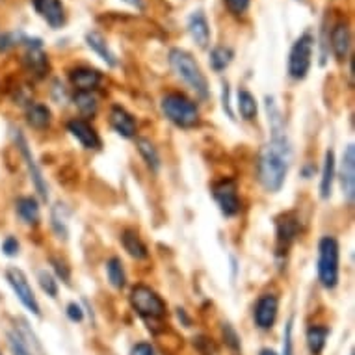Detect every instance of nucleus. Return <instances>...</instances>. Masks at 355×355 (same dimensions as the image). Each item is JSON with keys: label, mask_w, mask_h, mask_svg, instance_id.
Masks as SVG:
<instances>
[{"label": "nucleus", "mask_w": 355, "mask_h": 355, "mask_svg": "<svg viewBox=\"0 0 355 355\" xmlns=\"http://www.w3.org/2000/svg\"><path fill=\"white\" fill-rule=\"evenodd\" d=\"M291 143L284 130H276L258 158V179L268 192H279L291 168Z\"/></svg>", "instance_id": "obj_1"}, {"label": "nucleus", "mask_w": 355, "mask_h": 355, "mask_svg": "<svg viewBox=\"0 0 355 355\" xmlns=\"http://www.w3.org/2000/svg\"><path fill=\"white\" fill-rule=\"evenodd\" d=\"M169 65L177 73V77L184 80L201 99H208V82L195 60L182 49L169 51Z\"/></svg>", "instance_id": "obj_2"}, {"label": "nucleus", "mask_w": 355, "mask_h": 355, "mask_svg": "<svg viewBox=\"0 0 355 355\" xmlns=\"http://www.w3.org/2000/svg\"><path fill=\"white\" fill-rule=\"evenodd\" d=\"M162 112L169 121L181 129H194L201 121L199 110L192 101L181 93H169L162 99Z\"/></svg>", "instance_id": "obj_3"}, {"label": "nucleus", "mask_w": 355, "mask_h": 355, "mask_svg": "<svg viewBox=\"0 0 355 355\" xmlns=\"http://www.w3.org/2000/svg\"><path fill=\"white\" fill-rule=\"evenodd\" d=\"M318 279L330 291L339 284V242L333 236H323L318 244Z\"/></svg>", "instance_id": "obj_4"}, {"label": "nucleus", "mask_w": 355, "mask_h": 355, "mask_svg": "<svg viewBox=\"0 0 355 355\" xmlns=\"http://www.w3.org/2000/svg\"><path fill=\"white\" fill-rule=\"evenodd\" d=\"M130 305L132 309L145 320H160L166 317V304L155 291L145 284H136L130 292Z\"/></svg>", "instance_id": "obj_5"}, {"label": "nucleus", "mask_w": 355, "mask_h": 355, "mask_svg": "<svg viewBox=\"0 0 355 355\" xmlns=\"http://www.w3.org/2000/svg\"><path fill=\"white\" fill-rule=\"evenodd\" d=\"M313 51H315V38L310 32H304L294 41L289 54V75L294 80H304L313 64Z\"/></svg>", "instance_id": "obj_6"}, {"label": "nucleus", "mask_w": 355, "mask_h": 355, "mask_svg": "<svg viewBox=\"0 0 355 355\" xmlns=\"http://www.w3.org/2000/svg\"><path fill=\"white\" fill-rule=\"evenodd\" d=\"M6 281L10 283V286L15 292V296L19 299L21 304L25 305L26 309L30 310L36 317H41V309H39L38 297L34 296L32 286L28 284V279L19 268H8L6 270Z\"/></svg>", "instance_id": "obj_7"}, {"label": "nucleus", "mask_w": 355, "mask_h": 355, "mask_svg": "<svg viewBox=\"0 0 355 355\" xmlns=\"http://www.w3.org/2000/svg\"><path fill=\"white\" fill-rule=\"evenodd\" d=\"M212 195L218 207L225 216H236L240 212V199H238V186L233 179H223L216 182L212 186Z\"/></svg>", "instance_id": "obj_8"}, {"label": "nucleus", "mask_w": 355, "mask_h": 355, "mask_svg": "<svg viewBox=\"0 0 355 355\" xmlns=\"http://www.w3.org/2000/svg\"><path fill=\"white\" fill-rule=\"evenodd\" d=\"M15 142H17V147L21 149V153H23V158L26 162V168H28V173H30V179H32L34 186L38 190L39 197L43 201L49 199V186H47L45 179H43V173H41V169L39 166L36 164V158H34L32 151L28 147V143H26L25 136L23 134H15Z\"/></svg>", "instance_id": "obj_9"}, {"label": "nucleus", "mask_w": 355, "mask_h": 355, "mask_svg": "<svg viewBox=\"0 0 355 355\" xmlns=\"http://www.w3.org/2000/svg\"><path fill=\"white\" fill-rule=\"evenodd\" d=\"M32 6L39 17L54 30L65 25V10L60 0H32Z\"/></svg>", "instance_id": "obj_10"}, {"label": "nucleus", "mask_w": 355, "mask_h": 355, "mask_svg": "<svg viewBox=\"0 0 355 355\" xmlns=\"http://www.w3.org/2000/svg\"><path fill=\"white\" fill-rule=\"evenodd\" d=\"M279 310V299L273 294H265L258 297L257 305H255V323L260 330H270L278 320Z\"/></svg>", "instance_id": "obj_11"}, {"label": "nucleus", "mask_w": 355, "mask_h": 355, "mask_svg": "<svg viewBox=\"0 0 355 355\" xmlns=\"http://www.w3.org/2000/svg\"><path fill=\"white\" fill-rule=\"evenodd\" d=\"M341 184H343L344 195L348 199L350 205H354L355 197V147L354 143H350L344 149L343 164H341Z\"/></svg>", "instance_id": "obj_12"}, {"label": "nucleus", "mask_w": 355, "mask_h": 355, "mask_svg": "<svg viewBox=\"0 0 355 355\" xmlns=\"http://www.w3.org/2000/svg\"><path fill=\"white\" fill-rule=\"evenodd\" d=\"M299 233V221L294 218V214H284L278 220V249L281 253L286 252L291 244L296 240Z\"/></svg>", "instance_id": "obj_13"}, {"label": "nucleus", "mask_w": 355, "mask_h": 355, "mask_svg": "<svg viewBox=\"0 0 355 355\" xmlns=\"http://www.w3.org/2000/svg\"><path fill=\"white\" fill-rule=\"evenodd\" d=\"M67 129L71 132L78 142L82 143V147L86 149H99L101 147V138L95 132V129L91 127L90 123L84 119H73L67 123Z\"/></svg>", "instance_id": "obj_14"}, {"label": "nucleus", "mask_w": 355, "mask_h": 355, "mask_svg": "<svg viewBox=\"0 0 355 355\" xmlns=\"http://www.w3.org/2000/svg\"><path fill=\"white\" fill-rule=\"evenodd\" d=\"M26 45H28V52H26V65H28V69L36 77L43 78L47 75V71H49V58H47V54L41 49V43H39L38 39H34V41H26Z\"/></svg>", "instance_id": "obj_15"}, {"label": "nucleus", "mask_w": 355, "mask_h": 355, "mask_svg": "<svg viewBox=\"0 0 355 355\" xmlns=\"http://www.w3.org/2000/svg\"><path fill=\"white\" fill-rule=\"evenodd\" d=\"M188 32L192 36L197 47L205 49L208 47V41H210V28H208L207 17L203 15V12H194L188 19Z\"/></svg>", "instance_id": "obj_16"}, {"label": "nucleus", "mask_w": 355, "mask_h": 355, "mask_svg": "<svg viewBox=\"0 0 355 355\" xmlns=\"http://www.w3.org/2000/svg\"><path fill=\"white\" fill-rule=\"evenodd\" d=\"M69 78H71V84L78 88V91H93L103 80L101 73L95 71V69H88V67L73 69L69 73Z\"/></svg>", "instance_id": "obj_17"}, {"label": "nucleus", "mask_w": 355, "mask_h": 355, "mask_svg": "<svg viewBox=\"0 0 355 355\" xmlns=\"http://www.w3.org/2000/svg\"><path fill=\"white\" fill-rule=\"evenodd\" d=\"M110 125L123 138H132L136 134V119L121 106H114L110 112Z\"/></svg>", "instance_id": "obj_18"}, {"label": "nucleus", "mask_w": 355, "mask_h": 355, "mask_svg": "<svg viewBox=\"0 0 355 355\" xmlns=\"http://www.w3.org/2000/svg\"><path fill=\"white\" fill-rule=\"evenodd\" d=\"M86 43H88V47H90L91 51L97 54L99 58L103 60L104 64L110 65V67H116L117 65L116 54L110 51V47L106 45V39H104L101 34L88 32L86 34Z\"/></svg>", "instance_id": "obj_19"}, {"label": "nucleus", "mask_w": 355, "mask_h": 355, "mask_svg": "<svg viewBox=\"0 0 355 355\" xmlns=\"http://www.w3.org/2000/svg\"><path fill=\"white\" fill-rule=\"evenodd\" d=\"M352 45V36L346 25H336L331 32V49L335 52L336 60H346Z\"/></svg>", "instance_id": "obj_20"}, {"label": "nucleus", "mask_w": 355, "mask_h": 355, "mask_svg": "<svg viewBox=\"0 0 355 355\" xmlns=\"http://www.w3.org/2000/svg\"><path fill=\"white\" fill-rule=\"evenodd\" d=\"M333 179H335V153L328 151L323 158L322 168V181H320V197L328 199L333 190Z\"/></svg>", "instance_id": "obj_21"}, {"label": "nucleus", "mask_w": 355, "mask_h": 355, "mask_svg": "<svg viewBox=\"0 0 355 355\" xmlns=\"http://www.w3.org/2000/svg\"><path fill=\"white\" fill-rule=\"evenodd\" d=\"M26 121L32 129L45 130L51 125V110L43 104L34 103L26 108Z\"/></svg>", "instance_id": "obj_22"}, {"label": "nucleus", "mask_w": 355, "mask_h": 355, "mask_svg": "<svg viewBox=\"0 0 355 355\" xmlns=\"http://www.w3.org/2000/svg\"><path fill=\"white\" fill-rule=\"evenodd\" d=\"M328 336H330V328H326V326H310L309 331H307V346H309L310 354H322V350L326 348Z\"/></svg>", "instance_id": "obj_23"}, {"label": "nucleus", "mask_w": 355, "mask_h": 355, "mask_svg": "<svg viewBox=\"0 0 355 355\" xmlns=\"http://www.w3.org/2000/svg\"><path fill=\"white\" fill-rule=\"evenodd\" d=\"M121 242H123V247H125V252L129 253L130 257L134 258H145L147 257V247H145V244H143L142 240H140V236L134 233V231H125V233L121 234Z\"/></svg>", "instance_id": "obj_24"}, {"label": "nucleus", "mask_w": 355, "mask_h": 355, "mask_svg": "<svg viewBox=\"0 0 355 355\" xmlns=\"http://www.w3.org/2000/svg\"><path fill=\"white\" fill-rule=\"evenodd\" d=\"M17 214L21 216V220L25 221V223H28V225H38V201L32 199V197H21V199H17Z\"/></svg>", "instance_id": "obj_25"}, {"label": "nucleus", "mask_w": 355, "mask_h": 355, "mask_svg": "<svg viewBox=\"0 0 355 355\" xmlns=\"http://www.w3.org/2000/svg\"><path fill=\"white\" fill-rule=\"evenodd\" d=\"M19 323L21 326L15 328V333H17V336L21 339V343L25 344L26 350L32 355H43V346H41V343L38 341L36 333H34V331L28 328V323L23 322V320H19Z\"/></svg>", "instance_id": "obj_26"}, {"label": "nucleus", "mask_w": 355, "mask_h": 355, "mask_svg": "<svg viewBox=\"0 0 355 355\" xmlns=\"http://www.w3.org/2000/svg\"><path fill=\"white\" fill-rule=\"evenodd\" d=\"M136 145H138V151L143 156V160L147 162L149 168L153 169V171H158V168H160V156H158V151L155 149V145L149 140H145V138H138Z\"/></svg>", "instance_id": "obj_27"}, {"label": "nucleus", "mask_w": 355, "mask_h": 355, "mask_svg": "<svg viewBox=\"0 0 355 355\" xmlns=\"http://www.w3.org/2000/svg\"><path fill=\"white\" fill-rule=\"evenodd\" d=\"M106 273H108V281H110L114 289H123L125 286L127 276H125V268H123L121 258L112 257L106 262Z\"/></svg>", "instance_id": "obj_28"}, {"label": "nucleus", "mask_w": 355, "mask_h": 355, "mask_svg": "<svg viewBox=\"0 0 355 355\" xmlns=\"http://www.w3.org/2000/svg\"><path fill=\"white\" fill-rule=\"evenodd\" d=\"M238 112L245 121H253L257 117V101L247 90L238 91Z\"/></svg>", "instance_id": "obj_29"}, {"label": "nucleus", "mask_w": 355, "mask_h": 355, "mask_svg": "<svg viewBox=\"0 0 355 355\" xmlns=\"http://www.w3.org/2000/svg\"><path fill=\"white\" fill-rule=\"evenodd\" d=\"M75 104H77V108L84 116H95V112L99 108L97 97L91 91H78L77 95H75Z\"/></svg>", "instance_id": "obj_30"}, {"label": "nucleus", "mask_w": 355, "mask_h": 355, "mask_svg": "<svg viewBox=\"0 0 355 355\" xmlns=\"http://www.w3.org/2000/svg\"><path fill=\"white\" fill-rule=\"evenodd\" d=\"M233 62V51L225 49V47H216L210 52V65L214 71H223Z\"/></svg>", "instance_id": "obj_31"}, {"label": "nucleus", "mask_w": 355, "mask_h": 355, "mask_svg": "<svg viewBox=\"0 0 355 355\" xmlns=\"http://www.w3.org/2000/svg\"><path fill=\"white\" fill-rule=\"evenodd\" d=\"M38 279H39V284H41V289L47 292V296L56 297V294H58V283L54 281V278H52L51 273H49L47 270H41L38 273Z\"/></svg>", "instance_id": "obj_32"}, {"label": "nucleus", "mask_w": 355, "mask_h": 355, "mask_svg": "<svg viewBox=\"0 0 355 355\" xmlns=\"http://www.w3.org/2000/svg\"><path fill=\"white\" fill-rule=\"evenodd\" d=\"M292 330H294V318H291L284 326L283 335V355H294V341H292Z\"/></svg>", "instance_id": "obj_33"}, {"label": "nucleus", "mask_w": 355, "mask_h": 355, "mask_svg": "<svg viewBox=\"0 0 355 355\" xmlns=\"http://www.w3.org/2000/svg\"><path fill=\"white\" fill-rule=\"evenodd\" d=\"M8 346H10L12 355H32L28 350H26L25 344L21 343V339L17 336L15 331H13V333H8Z\"/></svg>", "instance_id": "obj_34"}, {"label": "nucleus", "mask_w": 355, "mask_h": 355, "mask_svg": "<svg viewBox=\"0 0 355 355\" xmlns=\"http://www.w3.org/2000/svg\"><path fill=\"white\" fill-rule=\"evenodd\" d=\"M223 2H225L229 13H233L234 17H240V15H244L247 12L252 0H223Z\"/></svg>", "instance_id": "obj_35"}, {"label": "nucleus", "mask_w": 355, "mask_h": 355, "mask_svg": "<svg viewBox=\"0 0 355 355\" xmlns=\"http://www.w3.org/2000/svg\"><path fill=\"white\" fill-rule=\"evenodd\" d=\"M223 336H225V343L231 346L233 350L240 348V339L236 335V331L229 326V323H223Z\"/></svg>", "instance_id": "obj_36"}, {"label": "nucleus", "mask_w": 355, "mask_h": 355, "mask_svg": "<svg viewBox=\"0 0 355 355\" xmlns=\"http://www.w3.org/2000/svg\"><path fill=\"white\" fill-rule=\"evenodd\" d=\"M2 252H4V255H8V257H15V255L19 253V242L13 238V236H8V238L2 242Z\"/></svg>", "instance_id": "obj_37"}, {"label": "nucleus", "mask_w": 355, "mask_h": 355, "mask_svg": "<svg viewBox=\"0 0 355 355\" xmlns=\"http://www.w3.org/2000/svg\"><path fill=\"white\" fill-rule=\"evenodd\" d=\"M67 317L71 322H82L84 320V310L82 307L77 304H69L67 305Z\"/></svg>", "instance_id": "obj_38"}, {"label": "nucleus", "mask_w": 355, "mask_h": 355, "mask_svg": "<svg viewBox=\"0 0 355 355\" xmlns=\"http://www.w3.org/2000/svg\"><path fill=\"white\" fill-rule=\"evenodd\" d=\"M51 262H52V266H54L56 273H58L60 278H62V281L69 284V278H71V276H69V268H67L62 260H58V258H52Z\"/></svg>", "instance_id": "obj_39"}, {"label": "nucleus", "mask_w": 355, "mask_h": 355, "mask_svg": "<svg viewBox=\"0 0 355 355\" xmlns=\"http://www.w3.org/2000/svg\"><path fill=\"white\" fill-rule=\"evenodd\" d=\"M130 355H155V350H153L151 344L138 343L134 348L130 350Z\"/></svg>", "instance_id": "obj_40"}, {"label": "nucleus", "mask_w": 355, "mask_h": 355, "mask_svg": "<svg viewBox=\"0 0 355 355\" xmlns=\"http://www.w3.org/2000/svg\"><path fill=\"white\" fill-rule=\"evenodd\" d=\"M223 108L227 110L229 117H233V112L229 108V90H227V84H223Z\"/></svg>", "instance_id": "obj_41"}, {"label": "nucleus", "mask_w": 355, "mask_h": 355, "mask_svg": "<svg viewBox=\"0 0 355 355\" xmlns=\"http://www.w3.org/2000/svg\"><path fill=\"white\" fill-rule=\"evenodd\" d=\"M125 4L136 8V10H143V0H123Z\"/></svg>", "instance_id": "obj_42"}, {"label": "nucleus", "mask_w": 355, "mask_h": 355, "mask_svg": "<svg viewBox=\"0 0 355 355\" xmlns=\"http://www.w3.org/2000/svg\"><path fill=\"white\" fill-rule=\"evenodd\" d=\"M260 355H278V354H276L273 350H262V352H260Z\"/></svg>", "instance_id": "obj_43"}, {"label": "nucleus", "mask_w": 355, "mask_h": 355, "mask_svg": "<svg viewBox=\"0 0 355 355\" xmlns=\"http://www.w3.org/2000/svg\"><path fill=\"white\" fill-rule=\"evenodd\" d=\"M0 355H2V354H0Z\"/></svg>", "instance_id": "obj_44"}]
</instances>
